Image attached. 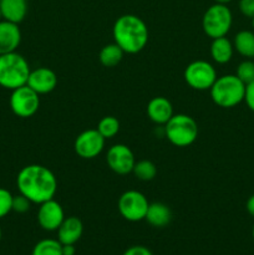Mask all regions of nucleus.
Segmentation results:
<instances>
[{
  "mask_svg": "<svg viewBox=\"0 0 254 255\" xmlns=\"http://www.w3.org/2000/svg\"><path fill=\"white\" fill-rule=\"evenodd\" d=\"M19 193L26 197L31 203L41 204L55 197L57 179L47 167L41 164H29L20 169L16 177Z\"/></svg>",
  "mask_w": 254,
  "mask_h": 255,
  "instance_id": "obj_1",
  "label": "nucleus"
},
{
  "mask_svg": "<svg viewBox=\"0 0 254 255\" xmlns=\"http://www.w3.org/2000/svg\"><path fill=\"white\" fill-rule=\"evenodd\" d=\"M236 76L243 82L244 85H248L254 81V61L252 59H246L238 65L236 71Z\"/></svg>",
  "mask_w": 254,
  "mask_h": 255,
  "instance_id": "obj_25",
  "label": "nucleus"
},
{
  "mask_svg": "<svg viewBox=\"0 0 254 255\" xmlns=\"http://www.w3.org/2000/svg\"><path fill=\"white\" fill-rule=\"evenodd\" d=\"M39 206V211H37L39 226L47 232L57 231L65 219V213L61 204L52 198Z\"/></svg>",
  "mask_w": 254,
  "mask_h": 255,
  "instance_id": "obj_12",
  "label": "nucleus"
},
{
  "mask_svg": "<svg viewBox=\"0 0 254 255\" xmlns=\"http://www.w3.org/2000/svg\"><path fill=\"white\" fill-rule=\"evenodd\" d=\"M84 233V224L77 217H65L57 229V241L62 244H76Z\"/></svg>",
  "mask_w": 254,
  "mask_h": 255,
  "instance_id": "obj_15",
  "label": "nucleus"
},
{
  "mask_svg": "<svg viewBox=\"0 0 254 255\" xmlns=\"http://www.w3.org/2000/svg\"><path fill=\"white\" fill-rule=\"evenodd\" d=\"M217 71L213 65L204 60L191 62L184 70V80L189 87L197 91H206L217 80Z\"/></svg>",
  "mask_w": 254,
  "mask_h": 255,
  "instance_id": "obj_7",
  "label": "nucleus"
},
{
  "mask_svg": "<svg viewBox=\"0 0 254 255\" xmlns=\"http://www.w3.org/2000/svg\"><path fill=\"white\" fill-rule=\"evenodd\" d=\"M106 139L102 134L95 129H86L76 137L74 149L79 157L84 159H92L99 156L105 147Z\"/></svg>",
  "mask_w": 254,
  "mask_h": 255,
  "instance_id": "obj_10",
  "label": "nucleus"
},
{
  "mask_svg": "<svg viewBox=\"0 0 254 255\" xmlns=\"http://www.w3.org/2000/svg\"><path fill=\"white\" fill-rule=\"evenodd\" d=\"M132 173L136 176L137 179L143 182L152 181L157 174V167L156 164L148 159H141V161L134 163Z\"/></svg>",
  "mask_w": 254,
  "mask_h": 255,
  "instance_id": "obj_22",
  "label": "nucleus"
},
{
  "mask_svg": "<svg viewBox=\"0 0 254 255\" xmlns=\"http://www.w3.org/2000/svg\"><path fill=\"white\" fill-rule=\"evenodd\" d=\"M0 11L4 20L20 24L27 14L26 0H0Z\"/></svg>",
  "mask_w": 254,
  "mask_h": 255,
  "instance_id": "obj_17",
  "label": "nucleus"
},
{
  "mask_svg": "<svg viewBox=\"0 0 254 255\" xmlns=\"http://www.w3.org/2000/svg\"><path fill=\"white\" fill-rule=\"evenodd\" d=\"M252 237H253V241H254V226L253 228H252Z\"/></svg>",
  "mask_w": 254,
  "mask_h": 255,
  "instance_id": "obj_34",
  "label": "nucleus"
},
{
  "mask_svg": "<svg viewBox=\"0 0 254 255\" xmlns=\"http://www.w3.org/2000/svg\"><path fill=\"white\" fill-rule=\"evenodd\" d=\"M124 50L114 42V44L105 45L101 49L99 55V59L101 65H104L105 67H115L122 61L124 59Z\"/></svg>",
  "mask_w": 254,
  "mask_h": 255,
  "instance_id": "obj_21",
  "label": "nucleus"
},
{
  "mask_svg": "<svg viewBox=\"0 0 254 255\" xmlns=\"http://www.w3.org/2000/svg\"><path fill=\"white\" fill-rule=\"evenodd\" d=\"M26 85L36 94L46 95L57 86V76L49 67H37L30 71Z\"/></svg>",
  "mask_w": 254,
  "mask_h": 255,
  "instance_id": "obj_13",
  "label": "nucleus"
},
{
  "mask_svg": "<svg viewBox=\"0 0 254 255\" xmlns=\"http://www.w3.org/2000/svg\"><path fill=\"white\" fill-rule=\"evenodd\" d=\"M164 133L173 146L188 147L198 137V126L193 117L188 115H173L164 125Z\"/></svg>",
  "mask_w": 254,
  "mask_h": 255,
  "instance_id": "obj_5",
  "label": "nucleus"
},
{
  "mask_svg": "<svg viewBox=\"0 0 254 255\" xmlns=\"http://www.w3.org/2000/svg\"><path fill=\"white\" fill-rule=\"evenodd\" d=\"M40 95L36 94L27 85L12 90L9 105L12 114L21 119L34 116L40 106Z\"/></svg>",
  "mask_w": 254,
  "mask_h": 255,
  "instance_id": "obj_8",
  "label": "nucleus"
},
{
  "mask_svg": "<svg viewBox=\"0 0 254 255\" xmlns=\"http://www.w3.org/2000/svg\"><path fill=\"white\" fill-rule=\"evenodd\" d=\"M239 11L246 17H254V0H239Z\"/></svg>",
  "mask_w": 254,
  "mask_h": 255,
  "instance_id": "obj_28",
  "label": "nucleus"
},
{
  "mask_svg": "<svg viewBox=\"0 0 254 255\" xmlns=\"http://www.w3.org/2000/svg\"><path fill=\"white\" fill-rule=\"evenodd\" d=\"M214 1H216L217 4H224V5H227V4H228V2H231L232 0H214Z\"/></svg>",
  "mask_w": 254,
  "mask_h": 255,
  "instance_id": "obj_33",
  "label": "nucleus"
},
{
  "mask_svg": "<svg viewBox=\"0 0 254 255\" xmlns=\"http://www.w3.org/2000/svg\"><path fill=\"white\" fill-rule=\"evenodd\" d=\"M0 20H2V16H1V11H0Z\"/></svg>",
  "mask_w": 254,
  "mask_h": 255,
  "instance_id": "obj_37",
  "label": "nucleus"
},
{
  "mask_svg": "<svg viewBox=\"0 0 254 255\" xmlns=\"http://www.w3.org/2000/svg\"><path fill=\"white\" fill-rule=\"evenodd\" d=\"M1 236H2V233H1V228H0V241H1Z\"/></svg>",
  "mask_w": 254,
  "mask_h": 255,
  "instance_id": "obj_36",
  "label": "nucleus"
},
{
  "mask_svg": "<svg viewBox=\"0 0 254 255\" xmlns=\"http://www.w3.org/2000/svg\"><path fill=\"white\" fill-rule=\"evenodd\" d=\"M122 255H153L148 248L142 246H133L127 249Z\"/></svg>",
  "mask_w": 254,
  "mask_h": 255,
  "instance_id": "obj_30",
  "label": "nucleus"
},
{
  "mask_svg": "<svg viewBox=\"0 0 254 255\" xmlns=\"http://www.w3.org/2000/svg\"><path fill=\"white\" fill-rule=\"evenodd\" d=\"M252 26H253V31H254V17L252 19Z\"/></svg>",
  "mask_w": 254,
  "mask_h": 255,
  "instance_id": "obj_35",
  "label": "nucleus"
},
{
  "mask_svg": "<svg viewBox=\"0 0 254 255\" xmlns=\"http://www.w3.org/2000/svg\"><path fill=\"white\" fill-rule=\"evenodd\" d=\"M147 197L138 191H127L121 194L117 203L120 214L128 222L143 221L148 209Z\"/></svg>",
  "mask_w": 254,
  "mask_h": 255,
  "instance_id": "obj_9",
  "label": "nucleus"
},
{
  "mask_svg": "<svg viewBox=\"0 0 254 255\" xmlns=\"http://www.w3.org/2000/svg\"><path fill=\"white\" fill-rule=\"evenodd\" d=\"M21 42V31L19 24L7 20H0V55L16 51Z\"/></svg>",
  "mask_w": 254,
  "mask_h": 255,
  "instance_id": "obj_14",
  "label": "nucleus"
},
{
  "mask_svg": "<svg viewBox=\"0 0 254 255\" xmlns=\"http://www.w3.org/2000/svg\"><path fill=\"white\" fill-rule=\"evenodd\" d=\"M106 162L115 173L125 176V174H128L132 172L134 163H136V158H134L133 152L128 146L117 143L110 147V149L107 151Z\"/></svg>",
  "mask_w": 254,
  "mask_h": 255,
  "instance_id": "obj_11",
  "label": "nucleus"
},
{
  "mask_svg": "<svg viewBox=\"0 0 254 255\" xmlns=\"http://www.w3.org/2000/svg\"><path fill=\"white\" fill-rule=\"evenodd\" d=\"M144 219L149 226L154 228H163L171 223L172 212L169 207L164 203L154 202V203H149Z\"/></svg>",
  "mask_w": 254,
  "mask_h": 255,
  "instance_id": "obj_18",
  "label": "nucleus"
},
{
  "mask_svg": "<svg viewBox=\"0 0 254 255\" xmlns=\"http://www.w3.org/2000/svg\"><path fill=\"white\" fill-rule=\"evenodd\" d=\"M233 15L231 9L224 4H213L206 10L202 17V29L212 40L223 37L231 30Z\"/></svg>",
  "mask_w": 254,
  "mask_h": 255,
  "instance_id": "obj_6",
  "label": "nucleus"
},
{
  "mask_svg": "<svg viewBox=\"0 0 254 255\" xmlns=\"http://www.w3.org/2000/svg\"><path fill=\"white\" fill-rule=\"evenodd\" d=\"M96 129L102 134L105 139L114 138L120 131V122L116 117L106 116L100 120Z\"/></svg>",
  "mask_w": 254,
  "mask_h": 255,
  "instance_id": "obj_24",
  "label": "nucleus"
},
{
  "mask_svg": "<svg viewBox=\"0 0 254 255\" xmlns=\"http://www.w3.org/2000/svg\"><path fill=\"white\" fill-rule=\"evenodd\" d=\"M233 42L227 39L226 36L217 37V39L212 40L211 56L217 64L224 65L231 61L232 57H233Z\"/></svg>",
  "mask_w": 254,
  "mask_h": 255,
  "instance_id": "obj_19",
  "label": "nucleus"
},
{
  "mask_svg": "<svg viewBox=\"0 0 254 255\" xmlns=\"http://www.w3.org/2000/svg\"><path fill=\"white\" fill-rule=\"evenodd\" d=\"M246 208H247V212H248V213L254 218V194H252V196L248 198V201H247V204H246Z\"/></svg>",
  "mask_w": 254,
  "mask_h": 255,
  "instance_id": "obj_31",
  "label": "nucleus"
},
{
  "mask_svg": "<svg viewBox=\"0 0 254 255\" xmlns=\"http://www.w3.org/2000/svg\"><path fill=\"white\" fill-rule=\"evenodd\" d=\"M211 99L222 109H232L244 101L246 85L236 75H223L217 77L209 89Z\"/></svg>",
  "mask_w": 254,
  "mask_h": 255,
  "instance_id": "obj_4",
  "label": "nucleus"
},
{
  "mask_svg": "<svg viewBox=\"0 0 254 255\" xmlns=\"http://www.w3.org/2000/svg\"><path fill=\"white\" fill-rule=\"evenodd\" d=\"M244 102L248 109L254 112V81L246 86V94H244Z\"/></svg>",
  "mask_w": 254,
  "mask_h": 255,
  "instance_id": "obj_29",
  "label": "nucleus"
},
{
  "mask_svg": "<svg viewBox=\"0 0 254 255\" xmlns=\"http://www.w3.org/2000/svg\"><path fill=\"white\" fill-rule=\"evenodd\" d=\"M31 255H62V244L57 239H42L35 244Z\"/></svg>",
  "mask_w": 254,
  "mask_h": 255,
  "instance_id": "obj_23",
  "label": "nucleus"
},
{
  "mask_svg": "<svg viewBox=\"0 0 254 255\" xmlns=\"http://www.w3.org/2000/svg\"><path fill=\"white\" fill-rule=\"evenodd\" d=\"M173 115V106L166 97H153L147 105V116L156 125H166Z\"/></svg>",
  "mask_w": 254,
  "mask_h": 255,
  "instance_id": "obj_16",
  "label": "nucleus"
},
{
  "mask_svg": "<svg viewBox=\"0 0 254 255\" xmlns=\"http://www.w3.org/2000/svg\"><path fill=\"white\" fill-rule=\"evenodd\" d=\"M114 40L125 54H137L148 42V27L146 22L133 14L120 16L112 29Z\"/></svg>",
  "mask_w": 254,
  "mask_h": 255,
  "instance_id": "obj_2",
  "label": "nucleus"
},
{
  "mask_svg": "<svg viewBox=\"0 0 254 255\" xmlns=\"http://www.w3.org/2000/svg\"><path fill=\"white\" fill-rule=\"evenodd\" d=\"M30 204L31 202L26 198L22 194H17V196L12 197V206H11V211L16 212V213H26L27 211L30 209Z\"/></svg>",
  "mask_w": 254,
  "mask_h": 255,
  "instance_id": "obj_27",
  "label": "nucleus"
},
{
  "mask_svg": "<svg viewBox=\"0 0 254 255\" xmlns=\"http://www.w3.org/2000/svg\"><path fill=\"white\" fill-rule=\"evenodd\" d=\"M233 47L241 56L246 59L254 57V31L252 30H242L237 32L233 40Z\"/></svg>",
  "mask_w": 254,
  "mask_h": 255,
  "instance_id": "obj_20",
  "label": "nucleus"
},
{
  "mask_svg": "<svg viewBox=\"0 0 254 255\" xmlns=\"http://www.w3.org/2000/svg\"><path fill=\"white\" fill-rule=\"evenodd\" d=\"M12 194L7 189L0 187V219L6 217L11 212Z\"/></svg>",
  "mask_w": 254,
  "mask_h": 255,
  "instance_id": "obj_26",
  "label": "nucleus"
},
{
  "mask_svg": "<svg viewBox=\"0 0 254 255\" xmlns=\"http://www.w3.org/2000/svg\"><path fill=\"white\" fill-rule=\"evenodd\" d=\"M76 249H75V244H66L62 246V255H75Z\"/></svg>",
  "mask_w": 254,
  "mask_h": 255,
  "instance_id": "obj_32",
  "label": "nucleus"
},
{
  "mask_svg": "<svg viewBox=\"0 0 254 255\" xmlns=\"http://www.w3.org/2000/svg\"><path fill=\"white\" fill-rule=\"evenodd\" d=\"M31 69L29 62L16 51L0 55V86L12 90L27 84Z\"/></svg>",
  "mask_w": 254,
  "mask_h": 255,
  "instance_id": "obj_3",
  "label": "nucleus"
}]
</instances>
